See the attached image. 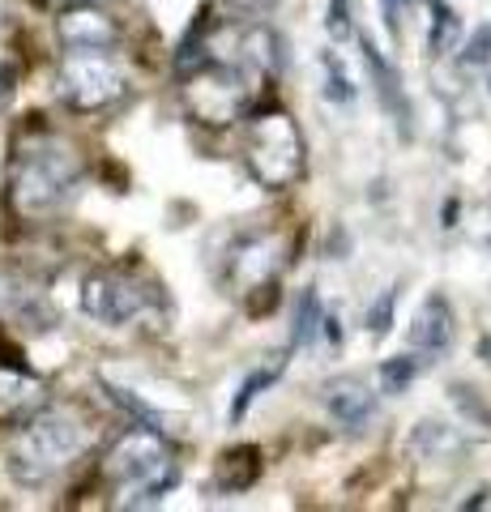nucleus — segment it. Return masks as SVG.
I'll use <instances>...</instances> for the list:
<instances>
[{"label":"nucleus","instance_id":"9b49d317","mask_svg":"<svg viewBox=\"0 0 491 512\" xmlns=\"http://www.w3.org/2000/svg\"><path fill=\"white\" fill-rule=\"evenodd\" d=\"M47 402V384L26 367L0 363V423H26Z\"/></svg>","mask_w":491,"mask_h":512},{"label":"nucleus","instance_id":"f03ea898","mask_svg":"<svg viewBox=\"0 0 491 512\" xmlns=\"http://www.w3.org/2000/svg\"><path fill=\"white\" fill-rule=\"evenodd\" d=\"M103 474L116 483L120 508H154L171 487H176L180 461H176V448L167 444L163 431L133 427L107 448Z\"/></svg>","mask_w":491,"mask_h":512},{"label":"nucleus","instance_id":"4be33fe9","mask_svg":"<svg viewBox=\"0 0 491 512\" xmlns=\"http://www.w3.org/2000/svg\"><path fill=\"white\" fill-rule=\"evenodd\" d=\"M487 60H491V22H483V26L462 43V64H470V69H483Z\"/></svg>","mask_w":491,"mask_h":512},{"label":"nucleus","instance_id":"f8f14e48","mask_svg":"<svg viewBox=\"0 0 491 512\" xmlns=\"http://www.w3.org/2000/svg\"><path fill=\"white\" fill-rule=\"evenodd\" d=\"M453 333H457V320H453L449 303L440 299V295L423 299L419 316L410 320V346L423 350L427 359H436V355H445V350L453 346Z\"/></svg>","mask_w":491,"mask_h":512},{"label":"nucleus","instance_id":"39448f33","mask_svg":"<svg viewBox=\"0 0 491 512\" xmlns=\"http://www.w3.org/2000/svg\"><path fill=\"white\" fill-rule=\"evenodd\" d=\"M265 73L252 69V64H227V60H210L201 64L197 73L184 77V103L201 124H231L244 120L252 107H257Z\"/></svg>","mask_w":491,"mask_h":512},{"label":"nucleus","instance_id":"0eeeda50","mask_svg":"<svg viewBox=\"0 0 491 512\" xmlns=\"http://www.w3.org/2000/svg\"><path fill=\"white\" fill-rule=\"evenodd\" d=\"M287 252H291V235L287 231H257L235 239L227 252V282L231 291L248 299V308H257V295L265 291L274 299L278 278L287 269Z\"/></svg>","mask_w":491,"mask_h":512},{"label":"nucleus","instance_id":"6e6552de","mask_svg":"<svg viewBox=\"0 0 491 512\" xmlns=\"http://www.w3.org/2000/svg\"><path fill=\"white\" fill-rule=\"evenodd\" d=\"M154 286L129 269H94L82 282V312L99 325H133L154 308Z\"/></svg>","mask_w":491,"mask_h":512},{"label":"nucleus","instance_id":"5701e85b","mask_svg":"<svg viewBox=\"0 0 491 512\" xmlns=\"http://www.w3.org/2000/svg\"><path fill=\"white\" fill-rule=\"evenodd\" d=\"M393 303H398V291H385L376 303H372V312H368V325H372V338H385V333L393 329Z\"/></svg>","mask_w":491,"mask_h":512},{"label":"nucleus","instance_id":"f257e3e1","mask_svg":"<svg viewBox=\"0 0 491 512\" xmlns=\"http://www.w3.org/2000/svg\"><path fill=\"white\" fill-rule=\"evenodd\" d=\"M82 180V154L65 137L35 133L18 146L9 175V201L18 218H47L73 197Z\"/></svg>","mask_w":491,"mask_h":512},{"label":"nucleus","instance_id":"20e7f679","mask_svg":"<svg viewBox=\"0 0 491 512\" xmlns=\"http://www.w3.org/2000/svg\"><path fill=\"white\" fill-rule=\"evenodd\" d=\"M244 167L269 192H287L304 175V133L287 111H252L244 137Z\"/></svg>","mask_w":491,"mask_h":512},{"label":"nucleus","instance_id":"1a4fd4ad","mask_svg":"<svg viewBox=\"0 0 491 512\" xmlns=\"http://www.w3.org/2000/svg\"><path fill=\"white\" fill-rule=\"evenodd\" d=\"M321 402L329 410V419H334L338 427H346V431H368L376 423V410H380L376 406V393L359 376H334V380H325Z\"/></svg>","mask_w":491,"mask_h":512},{"label":"nucleus","instance_id":"423d86ee","mask_svg":"<svg viewBox=\"0 0 491 512\" xmlns=\"http://www.w3.org/2000/svg\"><path fill=\"white\" fill-rule=\"evenodd\" d=\"M56 94L73 111H107L129 94V77L107 52H65L56 69Z\"/></svg>","mask_w":491,"mask_h":512},{"label":"nucleus","instance_id":"a211bd4d","mask_svg":"<svg viewBox=\"0 0 491 512\" xmlns=\"http://www.w3.org/2000/svg\"><path fill=\"white\" fill-rule=\"evenodd\" d=\"M321 299L308 286V291H299V303H295V325H291V346H308L316 333H321Z\"/></svg>","mask_w":491,"mask_h":512},{"label":"nucleus","instance_id":"aec40b11","mask_svg":"<svg viewBox=\"0 0 491 512\" xmlns=\"http://www.w3.org/2000/svg\"><path fill=\"white\" fill-rule=\"evenodd\" d=\"M427 5L436 9V26H432V35H427V52H432V56H445L462 26H457V13L445 5V0H427Z\"/></svg>","mask_w":491,"mask_h":512},{"label":"nucleus","instance_id":"a878e982","mask_svg":"<svg viewBox=\"0 0 491 512\" xmlns=\"http://www.w3.org/2000/svg\"><path fill=\"white\" fill-rule=\"evenodd\" d=\"M470 508H491V491L483 495V500H470Z\"/></svg>","mask_w":491,"mask_h":512},{"label":"nucleus","instance_id":"2eb2a0df","mask_svg":"<svg viewBox=\"0 0 491 512\" xmlns=\"http://www.w3.org/2000/svg\"><path fill=\"white\" fill-rule=\"evenodd\" d=\"M415 448L423 457H432V461H449V457H457L462 453V436L449 427V423H419L415 427Z\"/></svg>","mask_w":491,"mask_h":512},{"label":"nucleus","instance_id":"bb28decb","mask_svg":"<svg viewBox=\"0 0 491 512\" xmlns=\"http://www.w3.org/2000/svg\"><path fill=\"white\" fill-rule=\"evenodd\" d=\"M56 5H65V9H69V5H90V0H56Z\"/></svg>","mask_w":491,"mask_h":512},{"label":"nucleus","instance_id":"9d476101","mask_svg":"<svg viewBox=\"0 0 491 512\" xmlns=\"http://www.w3.org/2000/svg\"><path fill=\"white\" fill-rule=\"evenodd\" d=\"M56 35L69 52H112V47L120 43L116 22L107 18V13L90 9V5H69L56 22Z\"/></svg>","mask_w":491,"mask_h":512},{"label":"nucleus","instance_id":"412c9836","mask_svg":"<svg viewBox=\"0 0 491 512\" xmlns=\"http://www.w3.org/2000/svg\"><path fill=\"white\" fill-rule=\"evenodd\" d=\"M415 372H419V359L415 355L389 359L385 367H380V393H406L410 380H415Z\"/></svg>","mask_w":491,"mask_h":512},{"label":"nucleus","instance_id":"cd10ccee","mask_svg":"<svg viewBox=\"0 0 491 512\" xmlns=\"http://www.w3.org/2000/svg\"><path fill=\"white\" fill-rule=\"evenodd\" d=\"M487 248H491V244H487Z\"/></svg>","mask_w":491,"mask_h":512},{"label":"nucleus","instance_id":"b1692460","mask_svg":"<svg viewBox=\"0 0 491 512\" xmlns=\"http://www.w3.org/2000/svg\"><path fill=\"white\" fill-rule=\"evenodd\" d=\"M325 30H329V39H346V35H351V9H346V0H329Z\"/></svg>","mask_w":491,"mask_h":512},{"label":"nucleus","instance_id":"393cba45","mask_svg":"<svg viewBox=\"0 0 491 512\" xmlns=\"http://www.w3.org/2000/svg\"><path fill=\"white\" fill-rule=\"evenodd\" d=\"M9 94H13V69L9 64H0V107L9 103Z\"/></svg>","mask_w":491,"mask_h":512},{"label":"nucleus","instance_id":"4468645a","mask_svg":"<svg viewBox=\"0 0 491 512\" xmlns=\"http://www.w3.org/2000/svg\"><path fill=\"white\" fill-rule=\"evenodd\" d=\"M363 64H368V73H372V82H376V94H380V103H385L389 116H398L402 111V120H406V103H402V82H398V73L389 69V60L376 52V43L363 35Z\"/></svg>","mask_w":491,"mask_h":512},{"label":"nucleus","instance_id":"f3484780","mask_svg":"<svg viewBox=\"0 0 491 512\" xmlns=\"http://www.w3.org/2000/svg\"><path fill=\"white\" fill-rule=\"evenodd\" d=\"M103 393L112 397V402H116L120 410H129L141 427H154V431H167V427H171V423H167V414H163V410H154L150 402H141V397H137L133 389H120V384L103 380Z\"/></svg>","mask_w":491,"mask_h":512},{"label":"nucleus","instance_id":"ddd939ff","mask_svg":"<svg viewBox=\"0 0 491 512\" xmlns=\"http://www.w3.org/2000/svg\"><path fill=\"white\" fill-rule=\"evenodd\" d=\"M257 478H261V453L252 444L231 448V453H223V461H218V487H223L227 495L248 491Z\"/></svg>","mask_w":491,"mask_h":512},{"label":"nucleus","instance_id":"6ab92c4d","mask_svg":"<svg viewBox=\"0 0 491 512\" xmlns=\"http://www.w3.org/2000/svg\"><path fill=\"white\" fill-rule=\"evenodd\" d=\"M321 73H325V99L329 103H351L355 99V82H351V73H346L338 52L321 56Z\"/></svg>","mask_w":491,"mask_h":512},{"label":"nucleus","instance_id":"dca6fc26","mask_svg":"<svg viewBox=\"0 0 491 512\" xmlns=\"http://www.w3.org/2000/svg\"><path fill=\"white\" fill-rule=\"evenodd\" d=\"M282 376V359L274 355V359H269L265 367H257V372H248L244 376V384H240V393H235V406H231V419H244V414H248V406L252 402H257V397L269 389V384H274Z\"/></svg>","mask_w":491,"mask_h":512},{"label":"nucleus","instance_id":"7ed1b4c3","mask_svg":"<svg viewBox=\"0 0 491 512\" xmlns=\"http://www.w3.org/2000/svg\"><path fill=\"white\" fill-rule=\"evenodd\" d=\"M86 444H90V427L82 414H73L65 406H52V410L43 406L22 423L9 453V470L22 483H47L60 470H69L86 453Z\"/></svg>","mask_w":491,"mask_h":512}]
</instances>
